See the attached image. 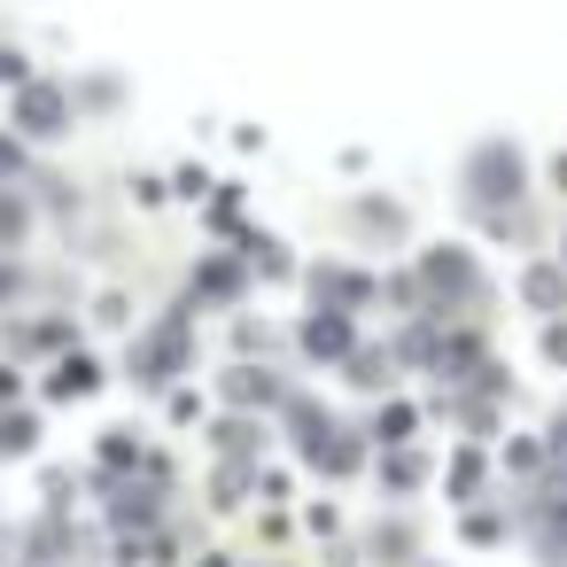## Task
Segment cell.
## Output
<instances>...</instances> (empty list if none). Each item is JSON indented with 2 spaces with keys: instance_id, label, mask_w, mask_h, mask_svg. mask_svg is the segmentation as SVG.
Returning <instances> with one entry per match:
<instances>
[{
  "instance_id": "cell-7",
  "label": "cell",
  "mask_w": 567,
  "mask_h": 567,
  "mask_svg": "<svg viewBox=\"0 0 567 567\" xmlns=\"http://www.w3.org/2000/svg\"><path fill=\"white\" fill-rule=\"evenodd\" d=\"M24 443H32V420H24V412L0 420V451H24Z\"/></svg>"
},
{
  "instance_id": "cell-8",
  "label": "cell",
  "mask_w": 567,
  "mask_h": 567,
  "mask_svg": "<svg viewBox=\"0 0 567 567\" xmlns=\"http://www.w3.org/2000/svg\"><path fill=\"white\" fill-rule=\"evenodd\" d=\"M373 435H389V443H404V435H412V412H404V404H389V420H381Z\"/></svg>"
},
{
  "instance_id": "cell-2",
  "label": "cell",
  "mask_w": 567,
  "mask_h": 567,
  "mask_svg": "<svg viewBox=\"0 0 567 567\" xmlns=\"http://www.w3.org/2000/svg\"><path fill=\"white\" fill-rule=\"evenodd\" d=\"M17 110H24V133H63V125H71V117H63L71 102H63L55 86H24V102H17Z\"/></svg>"
},
{
  "instance_id": "cell-3",
  "label": "cell",
  "mask_w": 567,
  "mask_h": 567,
  "mask_svg": "<svg viewBox=\"0 0 567 567\" xmlns=\"http://www.w3.org/2000/svg\"><path fill=\"white\" fill-rule=\"evenodd\" d=\"M311 288H319V296H342V311H358V303L373 296V280H365V272H342V265H319Z\"/></svg>"
},
{
  "instance_id": "cell-9",
  "label": "cell",
  "mask_w": 567,
  "mask_h": 567,
  "mask_svg": "<svg viewBox=\"0 0 567 567\" xmlns=\"http://www.w3.org/2000/svg\"><path fill=\"white\" fill-rule=\"evenodd\" d=\"M544 350H551V358L567 365V327H551V334H544Z\"/></svg>"
},
{
  "instance_id": "cell-1",
  "label": "cell",
  "mask_w": 567,
  "mask_h": 567,
  "mask_svg": "<svg viewBox=\"0 0 567 567\" xmlns=\"http://www.w3.org/2000/svg\"><path fill=\"white\" fill-rule=\"evenodd\" d=\"M466 195L474 203H513L520 195V148H505V141H482L474 156H466Z\"/></svg>"
},
{
  "instance_id": "cell-10",
  "label": "cell",
  "mask_w": 567,
  "mask_h": 567,
  "mask_svg": "<svg viewBox=\"0 0 567 567\" xmlns=\"http://www.w3.org/2000/svg\"><path fill=\"white\" fill-rule=\"evenodd\" d=\"M551 451H559V466H567V412L551 420Z\"/></svg>"
},
{
  "instance_id": "cell-5",
  "label": "cell",
  "mask_w": 567,
  "mask_h": 567,
  "mask_svg": "<svg viewBox=\"0 0 567 567\" xmlns=\"http://www.w3.org/2000/svg\"><path fill=\"white\" fill-rule=\"evenodd\" d=\"M303 350H311V358H342V350H350V327H342V319H311V327H303Z\"/></svg>"
},
{
  "instance_id": "cell-4",
  "label": "cell",
  "mask_w": 567,
  "mask_h": 567,
  "mask_svg": "<svg viewBox=\"0 0 567 567\" xmlns=\"http://www.w3.org/2000/svg\"><path fill=\"white\" fill-rule=\"evenodd\" d=\"M520 296H528V303H536V311H559V296H567V272H559V265H536V272H528V288H520Z\"/></svg>"
},
{
  "instance_id": "cell-6",
  "label": "cell",
  "mask_w": 567,
  "mask_h": 567,
  "mask_svg": "<svg viewBox=\"0 0 567 567\" xmlns=\"http://www.w3.org/2000/svg\"><path fill=\"white\" fill-rule=\"evenodd\" d=\"M94 389V365L86 358H63V373H55V396H86Z\"/></svg>"
},
{
  "instance_id": "cell-11",
  "label": "cell",
  "mask_w": 567,
  "mask_h": 567,
  "mask_svg": "<svg viewBox=\"0 0 567 567\" xmlns=\"http://www.w3.org/2000/svg\"><path fill=\"white\" fill-rule=\"evenodd\" d=\"M24 156H17V141H0V172H17Z\"/></svg>"
}]
</instances>
